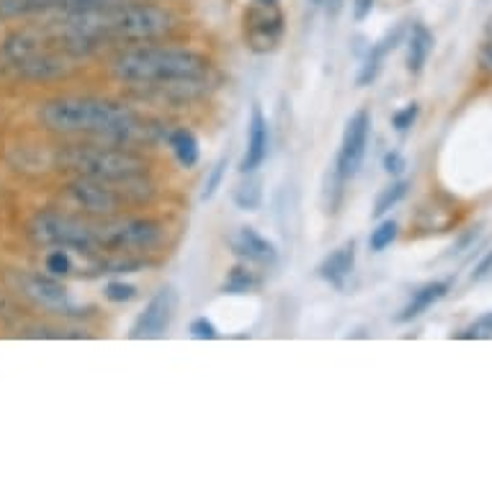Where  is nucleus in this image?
<instances>
[{
	"mask_svg": "<svg viewBox=\"0 0 492 492\" xmlns=\"http://www.w3.org/2000/svg\"><path fill=\"white\" fill-rule=\"evenodd\" d=\"M405 168V158L400 155V152H387L384 155V170L387 173H392V176H400Z\"/></svg>",
	"mask_w": 492,
	"mask_h": 492,
	"instance_id": "c756f323",
	"label": "nucleus"
},
{
	"mask_svg": "<svg viewBox=\"0 0 492 492\" xmlns=\"http://www.w3.org/2000/svg\"><path fill=\"white\" fill-rule=\"evenodd\" d=\"M330 3H333V14H338V8H341L343 0H330Z\"/></svg>",
	"mask_w": 492,
	"mask_h": 492,
	"instance_id": "72a5a7b5",
	"label": "nucleus"
},
{
	"mask_svg": "<svg viewBox=\"0 0 492 492\" xmlns=\"http://www.w3.org/2000/svg\"><path fill=\"white\" fill-rule=\"evenodd\" d=\"M98 251H152L165 238V227L149 217H124V220H104L93 227Z\"/></svg>",
	"mask_w": 492,
	"mask_h": 492,
	"instance_id": "423d86ee",
	"label": "nucleus"
},
{
	"mask_svg": "<svg viewBox=\"0 0 492 492\" xmlns=\"http://www.w3.org/2000/svg\"><path fill=\"white\" fill-rule=\"evenodd\" d=\"M67 191H70V199L77 207H83L88 214H96V217H114L121 210V199H124L111 189V183L90 179H75Z\"/></svg>",
	"mask_w": 492,
	"mask_h": 492,
	"instance_id": "f8f14e48",
	"label": "nucleus"
},
{
	"mask_svg": "<svg viewBox=\"0 0 492 492\" xmlns=\"http://www.w3.org/2000/svg\"><path fill=\"white\" fill-rule=\"evenodd\" d=\"M104 294L108 302H117V304H121V302H129V299L137 297V289L132 286V283H124V282H108L106 283Z\"/></svg>",
	"mask_w": 492,
	"mask_h": 492,
	"instance_id": "a878e982",
	"label": "nucleus"
},
{
	"mask_svg": "<svg viewBox=\"0 0 492 492\" xmlns=\"http://www.w3.org/2000/svg\"><path fill=\"white\" fill-rule=\"evenodd\" d=\"M57 165L75 173L77 179L101 183H124L142 179L148 173V160L137 152L104 145H65L57 152Z\"/></svg>",
	"mask_w": 492,
	"mask_h": 492,
	"instance_id": "7ed1b4c3",
	"label": "nucleus"
},
{
	"mask_svg": "<svg viewBox=\"0 0 492 492\" xmlns=\"http://www.w3.org/2000/svg\"><path fill=\"white\" fill-rule=\"evenodd\" d=\"M433 52V34L423 24H413L410 36H407V70L418 75Z\"/></svg>",
	"mask_w": 492,
	"mask_h": 492,
	"instance_id": "a211bd4d",
	"label": "nucleus"
},
{
	"mask_svg": "<svg viewBox=\"0 0 492 492\" xmlns=\"http://www.w3.org/2000/svg\"><path fill=\"white\" fill-rule=\"evenodd\" d=\"M119 0H0V18H29L39 14H73L114 5Z\"/></svg>",
	"mask_w": 492,
	"mask_h": 492,
	"instance_id": "9b49d317",
	"label": "nucleus"
},
{
	"mask_svg": "<svg viewBox=\"0 0 492 492\" xmlns=\"http://www.w3.org/2000/svg\"><path fill=\"white\" fill-rule=\"evenodd\" d=\"M255 3H263V5H276L279 0H255Z\"/></svg>",
	"mask_w": 492,
	"mask_h": 492,
	"instance_id": "f704fd0d",
	"label": "nucleus"
},
{
	"mask_svg": "<svg viewBox=\"0 0 492 492\" xmlns=\"http://www.w3.org/2000/svg\"><path fill=\"white\" fill-rule=\"evenodd\" d=\"M168 145L173 149L176 160H179L183 168H194L199 163V139L191 129L180 127V129H173L168 135Z\"/></svg>",
	"mask_w": 492,
	"mask_h": 492,
	"instance_id": "6ab92c4d",
	"label": "nucleus"
},
{
	"mask_svg": "<svg viewBox=\"0 0 492 492\" xmlns=\"http://www.w3.org/2000/svg\"><path fill=\"white\" fill-rule=\"evenodd\" d=\"M448 289H451V282H446V279H444V282H428L425 286H420L403 310L395 314V323H400V325H403V323H413L415 317L428 313L433 304H438L441 299L446 297Z\"/></svg>",
	"mask_w": 492,
	"mask_h": 492,
	"instance_id": "f3484780",
	"label": "nucleus"
},
{
	"mask_svg": "<svg viewBox=\"0 0 492 492\" xmlns=\"http://www.w3.org/2000/svg\"><path fill=\"white\" fill-rule=\"evenodd\" d=\"M403 26H395L392 31H387L376 45H372L369 49V55H366V60L361 65V70H358L356 83L364 88V86H372L374 80L379 77L382 73V67H384V60L389 57V52H395V46L400 45V39H403Z\"/></svg>",
	"mask_w": 492,
	"mask_h": 492,
	"instance_id": "dca6fc26",
	"label": "nucleus"
},
{
	"mask_svg": "<svg viewBox=\"0 0 492 492\" xmlns=\"http://www.w3.org/2000/svg\"><path fill=\"white\" fill-rule=\"evenodd\" d=\"M224 168H227V158H222L220 163L211 168V176L210 180H207V186H204V194H201L204 201H210V199H214V194H217V189H220V183H222Z\"/></svg>",
	"mask_w": 492,
	"mask_h": 492,
	"instance_id": "c85d7f7f",
	"label": "nucleus"
},
{
	"mask_svg": "<svg viewBox=\"0 0 492 492\" xmlns=\"http://www.w3.org/2000/svg\"><path fill=\"white\" fill-rule=\"evenodd\" d=\"M232 201L242 211H255L263 204V183L253 179V173H248V180L238 183V189L232 191Z\"/></svg>",
	"mask_w": 492,
	"mask_h": 492,
	"instance_id": "aec40b11",
	"label": "nucleus"
},
{
	"mask_svg": "<svg viewBox=\"0 0 492 492\" xmlns=\"http://www.w3.org/2000/svg\"><path fill=\"white\" fill-rule=\"evenodd\" d=\"M369 137H372V114H369V108H358L356 114L345 121L341 148H338L335 163H333V189L328 191H335L338 199L343 194L345 183L356 179L358 168L364 165Z\"/></svg>",
	"mask_w": 492,
	"mask_h": 492,
	"instance_id": "0eeeda50",
	"label": "nucleus"
},
{
	"mask_svg": "<svg viewBox=\"0 0 492 492\" xmlns=\"http://www.w3.org/2000/svg\"><path fill=\"white\" fill-rule=\"evenodd\" d=\"M258 279L253 276V271L248 269H232L227 282H224V292L227 294H248L253 289Z\"/></svg>",
	"mask_w": 492,
	"mask_h": 492,
	"instance_id": "5701e85b",
	"label": "nucleus"
},
{
	"mask_svg": "<svg viewBox=\"0 0 492 492\" xmlns=\"http://www.w3.org/2000/svg\"><path fill=\"white\" fill-rule=\"evenodd\" d=\"M189 333L194 335L196 341H217L220 338V330L210 317H196L194 323L189 325Z\"/></svg>",
	"mask_w": 492,
	"mask_h": 492,
	"instance_id": "cd10ccee",
	"label": "nucleus"
},
{
	"mask_svg": "<svg viewBox=\"0 0 492 492\" xmlns=\"http://www.w3.org/2000/svg\"><path fill=\"white\" fill-rule=\"evenodd\" d=\"M269 119H266V114H263L261 106H253V108H251V119H248L245 152H242V160H240V173H242V176L255 173V170L263 165V160L269 158Z\"/></svg>",
	"mask_w": 492,
	"mask_h": 492,
	"instance_id": "ddd939ff",
	"label": "nucleus"
},
{
	"mask_svg": "<svg viewBox=\"0 0 492 492\" xmlns=\"http://www.w3.org/2000/svg\"><path fill=\"white\" fill-rule=\"evenodd\" d=\"M397 232H400V224L395 220H384V222L376 224V230H372V238H369V248L374 253H382L384 248H389L395 240H397Z\"/></svg>",
	"mask_w": 492,
	"mask_h": 492,
	"instance_id": "4be33fe9",
	"label": "nucleus"
},
{
	"mask_svg": "<svg viewBox=\"0 0 492 492\" xmlns=\"http://www.w3.org/2000/svg\"><path fill=\"white\" fill-rule=\"evenodd\" d=\"M179 310V292L173 286L158 289L152 299L145 304V310L137 314L135 325L129 330V338L135 341H152L165 335V330L170 328L173 317Z\"/></svg>",
	"mask_w": 492,
	"mask_h": 492,
	"instance_id": "6e6552de",
	"label": "nucleus"
},
{
	"mask_svg": "<svg viewBox=\"0 0 492 492\" xmlns=\"http://www.w3.org/2000/svg\"><path fill=\"white\" fill-rule=\"evenodd\" d=\"M462 341H487L492 338V313L479 314L477 320L459 335Z\"/></svg>",
	"mask_w": 492,
	"mask_h": 492,
	"instance_id": "393cba45",
	"label": "nucleus"
},
{
	"mask_svg": "<svg viewBox=\"0 0 492 492\" xmlns=\"http://www.w3.org/2000/svg\"><path fill=\"white\" fill-rule=\"evenodd\" d=\"M15 283L21 289V294L31 299L34 304L52 310V313H70L73 310V302L67 297V289L57 282V276H49V273H18Z\"/></svg>",
	"mask_w": 492,
	"mask_h": 492,
	"instance_id": "9d476101",
	"label": "nucleus"
},
{
	"mask_svg": "<svg viewBox=\"0 0 492 492\" xmlns=\"http://www.w3.org/2000/svg\"><path fill=\"white\" fill-rule=\"evenodd\" d=\"M210 70L207 57L176 46H137L117 55L111 62V73L117 80L152 88H194L207 80Z\"/></svg>",
	"mask_w": 492,
	"mask_h": 492,
	"instance_id": "f257e3e1",
	"label": "nucleus"
},
{
	"mask_svg": "<svg viewBox=\"0 0 492 492\" xmlns=\"http://www.w3.org/2000/svg\"><path fill=\"white\" fill-rule=\"evenodd\" d=\"M418 114H420L418 104H407L405 108H400V111H395V114H392V127H395L397 132H407V129L415 124Z\"/></svg>",
	"mask_w": 492,
	"mask_h": 492,
	"instance_id": "bb28decb",
	"label": "nucleus"
},
{
	"mask_svg": "<svg viewBox=\"0 0 492 492\" xmlns=\"http://www.w3.org/2000/svg\"><path fill=\"white\" fill-rule=\"evenodd\" d=\"M29 235L42 248H62L77 253H98L93 224L80 222L60 211H39L29 222Z\"/></svg>",
	"mask_w": 492,
	"mask_h": 492,
	"instance_id": "39448f33",
	"label": "nucleus"
},
{
	"mask_svg": "<svg viewBox=\"0 0 492 492\" xmlns=\"http://www.w3.org/2000/svg\"><path fill=\"white\" fill-rule=\"evenodd\" d=\"M283 15L276 5L258 3L245 14V36L253 52H271L282 42Z\"/></svg>",
	"mask_w": 492,
	"mask_h": 492,
	"instance_id": "1a4fd4ad",
	"label": "nucleus"
},
{
	"mask_svg": "<svg viewBox=\"0 0 492 492\" xmlns=\"http://www.w3.org/2000/svg\"><path fill=\"white\" fill-rule=\"evenodd\" d=\"M490 271H492V251L485 255L482 261H479V266L475 269V273H472V279H475V282H479V279H482V276H487Z\"/></svg>",
	"mask_w": 492,
	"mask_h": 492,
	"instance_id": "2f4dec72",
	"label": "nucleus"
},
{
	"mask_svg": "<svg viewBox=\"0 0 492 492\" xmlns=\"http://www.w3.org/2000/svg\"><path fill=\"white\" fill-rule=\"evenodd\" d=\"M45 266L49 276H67V273H73V258H70V251L52 248V253L46 255Z\"/></svg>",
	"mask_w": 492,
	"mask_h": 492,
	"instance_id": "b1692460",
	"label": "nucleus"
},
{
	"mask_svg": "<svg viewBox=\"0 0 492 492\" xmlns=\"http://www.w3.org/2000/svg\"><path fill=\"white\" fill-rule=\"evenodd\" d=\"M232 251L242 261H251L258 266H273L276 263V245L266 240L261 232H255L253 227H240L232 238Z\"/></svg>",
	"mask_w": 492,
	"mask_h": 492,
	"instance_id": "2eb2a0df",
	"label": "nucleus"
},
{
	"mask_svg": "<svg viewBox=\"0 0 492 492\" xmlns=\"http://www.w3.org/2000/svg\"><path fill=\"white\" fill-rule=\"evenodd\" d=\"M3 60L15 73L31 80H52L70 70V57L52 45L46 31L24 29L11 34L3 45Z\"/></svg>",
	"mask_w": 492,
	"mask_h": 492,
	"instance_id": "20e7f679",
	"label": "nucleus"
},
{
	"mask_svg": "<svg viewBox=\"0 0 492 492\" xmlns=\"http://www.w3.org/2000/svg\"><path fill=\"white\" fill-rule=\"evenodd\" d=\"M310 3H313V5H320V3H325V0H310Z\"/></svg>",
	"mask_w": 492,
	"mask_h": 492,
	"instance_id": "c9c22d12",
	"label": "nucleus"
},
{
	"mask_svg": "<svg viewBox=\"0 0 492 492\" xmlns=\"http://www.w3.org/2000/svg\"><path fill=\"white\" fill-rule=\"evenodd\" d=\"M356 269V242H343L341 248H335L333 253L323 258V263L317 266L320 279L335 289H345V282L351 279V273Z\"/></svg>",
	"mask_w": 492,
	"mask_h": 492,
	"instance_id": "4468645a",
	"label": "nucleus"
},
{
	"mask_svg": "<svg viewBox=\"0 0 492 492\" xmlns=\"http://www.w3.org/2000/svg\"><path fill=\"white\" fill-rule=\"evenodd\" d=\"M374 3H376V0H354V18H356V21L369 18L374 11Z\"/></svg>",
	"mask_w": 492,
	"mask_h": 492,
	"instance_id": "7c9ffc66",
	"label": "nucleus"
},
{
	"mask_svg": "<svg viewBox=\"0 0 492 492\" xmlns=\"http://www.w3.org/2000/svg\"><path fill=\"white\" fill-rule=\"evenodd\" d=\"M407 189H410L407 180H395L387 189H382V194L376 196V204H374V217H384L392 207H397L407 196Z\"/></svg>",
	"mask_w": 492,
	"mask_h": 492,
	"instance_id": "412c9836",
	"label": "nucleus"
},
{
	"mask_svg": "<svg viewBox=\"0 0 492 492\" xmlns=\"http://www.w3.org/2000/svg\"><path fill=\"white\" fill-rule=\"evenodd\" d=\"M479 65H482L487 73H492V39L479 49Z\"/></svg>",
	"mask_w": 492,
	"mask_h": 492,
	"instance_id": "473e14b6",
	"label": "nucleus"
},
{
	"mask_svg": "<svg viewBox=\"0 0 492 492\" xmlns=\"http://www.w3.org/2000/svg\"><path fill=\"white\" fill-rule=\"evenodd\" d=\"M39 119L46 129L60 135L104 137L114 142H129L142 132L139 119L127 106L104 98H80V96L55 98L39 108Z\"/></svg>",
	"mask_w": 492,
	"mask_h": 492,
	"instance_id": "f03ea898",
	"label": "nucleus"
}]
</instances>
